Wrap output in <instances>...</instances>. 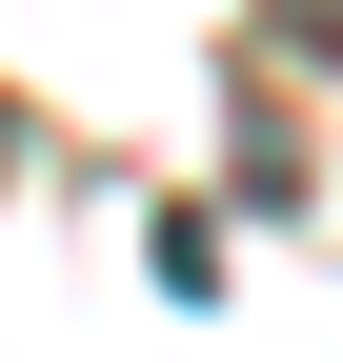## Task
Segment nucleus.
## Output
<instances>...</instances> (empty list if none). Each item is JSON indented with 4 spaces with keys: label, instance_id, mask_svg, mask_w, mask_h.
<instances>
[{
    "label": "nucleus",
    "instance_id": "f257e3e1",
    "mask_svg": "<svg viewBox=\"0 0 343 363\" xmlns=\"http://www.w3.org/2000/svg\"><path fill=\"white\" fill-rule=\"evenodd\" d=\"M263 40H283V61H323V81H343V0H263Z\"/></svg>",
    "mask_w": 343,
    "mask_h": 363
}]
</instances>
